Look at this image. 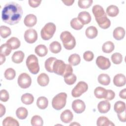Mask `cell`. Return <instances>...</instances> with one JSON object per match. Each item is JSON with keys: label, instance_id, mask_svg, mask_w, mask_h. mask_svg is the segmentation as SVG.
I'll use <instances>...</instances> for the list:
<instances>
[{"label": "cell", "instance_id": "1", "mask_svg": "<svg viewBox=\"0 0 126 126\" xmlns=\"http://www.w3.org/2000/svg\"><path fill=\"white\" fill-rule=\"evenodd\" d=\"M23 9L18 3L11 1L5 4L1 12L2 21L10 25L17 24L21 19Z\"/></svg>", "mask_w": 126, "mask_h": 126}, {"label": "cell", "instance_id": "2", "mask_svg": "<svg viewBox=\"0 0 126 126\" xmlns=\"http://www.w3.org/2000/svg\"><path fill=\"white\" fill-rule=\"evenodd\" d=\"M53 72L63 76L67 77L73 73V69L70 64H65L63 61L61 60H56L53 64Z\"/></svg>", "mask_w": 126, "mask_h": 126}, {"label": "cell", "instance_id": "3", "mask_svg": "<svg viewBox=\"0 0 126 126\" xmlns=\"http://www.w3.org/2000/svg\"><path fill=\"white\" fill-rule=\"evenodd\" d=\"M60 38L64 47L67 50L73 49L76 45L74 37L68 31H64L60 35Z\"/></svg>", "mask_w": 126, "mask_h": 126}, {"label": "cell", "instance_id": "4", "mask_svg": "<svg viewBox=\"0 0 126 126\" xmlns=\"http://www.w3.org/2000/svg\"><path fill=\"white\" fill-rule=\"evenodd\" d=\"M67 94L65 93H60L54 96L52 101L53 107L57 110H60L63 109L66 104Z\"/></svg>", "mask_w": 126, "mask_h": 126}, {"label": "cell", "instance_id": "5", "mask_svg": "<svg viewBox=\"0 0 126 126\" xmlns=\"http://www.w3.org/2000/svg\"><path fill=\"white\" fill-rule=\"evenodd\" d=\"M56 30V27L54 23L51 22L47 23L41 30V38L44 40H49L53 37Z\"/></svg>", "mask_w": 126, "mask_h": 126}, {"label": "cell", "instance_id": "6", "mask_svg": "<svg viewBox=\"0 0 126 126\" xmlns=\"http://www.w3.org/2000/svg\"><path fill=\"white\" fill-rule=\"evenodd\" d=\"M26 65L30 72L33 74H36L39 71V66L38 59L33 54L29 55L26 60Z\"/></svg>", "mask_w": 126, "mask_h": 126}, {"label": "cell", "instance_id": "7", "mask_svg": "<svg viewBox=\"0 0 126 126\" xmlns=\"http://www.w3.org/2000/svg\"><path fill=\"white\" fill-rule=\"evenodd\" d=\"M88 89V84L84 81L79 82L71 92L72 96L74 97L80 96L83 93L87 92Z\"/></svg>", "mask_w": 126, "mask_h": 126}, {"label": "cell", "instance_id": "8", "mask_svg": "<svg viewBox=\"0 0 126 126\" xmlns=\"http://www.w3.org/2000/svg\"><path fill=\"white\" fill-rule=\"evenodd\" d=\"M32 83V79L30 76L26 73H21L18 78V84L23 89L29 88Z\"/></svg>", "mask_w": 126, "mask_h": 126}, {"label": "cell", "instance_id": "9", "mask_svg": "<svg viewBox=\"0 0 126 126\" xmlns=\"http://www.w3.org/2000/svg\"><path fill=\"white\" fill-rule=\"evenodd\" d=\"M24 39L28 43H33L37 39V33L33 29H29L26 30L24 33Z\"/></svg>", "mask_w": 126, "mask_h": 126}, {"label": "cell", "instance_id": "10", "mask_svg": "<svg viewBox=\"0 0 126 126\" xmlns=\"http://www.w3.org/2000/svg\"><path fill=\"white\" fill-rule=\"evenodd\" d=\"M95 63L97 66L102 70L107 69L111 66V63L109 59L102 56L97 57Z\"/></svg>", "mask_w": 126, "mask_h": 126}, {"label": "cell", "instance_id": "11", "mask_svg": "<svg viewBox=\"0 0 126 126\" xmlns=\"http://www.w3.org/2000/svg\"><path fill=\"white\" fill-rule=\"evenodd\" d=\"M72 108L76 113L80 114L85 110L86 105L84 102L82 100L76 99L72 103Z\"/></svg>", "mask_w": 126, "mask_h": 126}, {"label": "cell", "instance_id": "12", "mask_svg": "<svg viewBox=\"0 0 126 126\" xmlns=\"http://www.w3.org/2000/svg\"><path fill=\"white\" fill-rule=\"evenodd\" d=\"M98 26L102 29H106L111 25V22L107 18L106 13L99 17L95 18Z\"/></svg>", "mask_w": 126, "mask_h": 126}, {"label": "cell", "instance_id": "13", "mask_svg": "<svg viewBox=\"0 0 126 126\" xmlns=\"http://www.w3.org/2000/svg\"><path fill=\"white\" fill-rule=\"evenodd\" d=\"M78 19L84 25L89 24L91 21V16L90 13L86 11L80 12L78 15Z\"/></svg>", "mask_w": 126, "mask_h": 126}, {"label": "cell", "instance_id": "14", "mask_svg": "<svg viewBox=\"0 0 126 126\" xmlns=\"http://www.w3.org/2000/svg\"><path fill=\"white\" fill-rule=\"evenodd\" d=\"M111 105L108 100H102L97 104V109L101 113H106L110 109Z\"/></svg>", "mask_w": 126, "mask_h": 126}, {"label": "cell", "instance_id": "15", "mask_svg": "<svg viewBox=\"0 0 126 126\" xmlns=\"http://www.w3.org/2000/svg\"><path fill=\"white\" fill-rule=\"evenodd\" d=\"M73 115L72 112L69 110L66 109L63 111L61 114L60 118L61 121L64 123H69L73 119Z\"/></svg>", "mask_w": 126, "mask_h": 126}, {"label": "cell", "instance_id": "16", "mask_svg": "<svg viewBox=\"0 0 126 126\" xmlns=\"http://www.w3.org/2000/svg\"><path fill=\"white\" fill-rule=\"evenodd\" d=\"M37 22V18L36 16L32 14L27 15L24 20V24L28 27H32L34 26Z\"/></svg>", "mask_w": 126, "mask_h": 126}, {"label": "cell", "instance_id": "17", "mask_svg": "<svg viewBox=\"0 0 126 126\" xmlns=\"http://www.w3.org/2000/svg\"><path fill=\"white\" fill-rule=\"evenodd\" d=\"M126 76L121 73L116 75L113 78V83L117 87H122L126 84Z\"/></svg>", "mask_w": 126, "mask_h": 126}, {"label": "cell", "instance_id": "18", "mask_svg": "<svg viewBox=\"0 0 126 126\" xmlns=\"http://www.w3.org/2000/svg\"><path fill=\"white\" fill-rule=\"evenodd\" d=\"M113 35L115 39L120 40L124 38L125 35V30L121 27H117L114 29L113 32Z\"/></svg>", "mask_w": 126, "mask_h": 126}, {"label": "cell", "instance_id": "19", "mask_svg": "<svg viewBox=\"0 0 126 126\" xmlns=\"http://www.w3.org/2000/svg\"><path fill=\"white\" fill-rule=\"evenodd\" d=\"M25 57L24 53L21 51H17L15 52L12 57L11 59L13 63H21Z\"/></svg>", "mask_w": 126, "mask_h": 126}, {"label": "cell", "instance_id": "20", "mask_svg": "<svg viewBox=\"0 0 126 126\" xmlns=\"http://www.w3.org/2000/svg\"><path fill=\"white\" fill-rule=\"evenodd\" d=\"M38 84L42 87L46 86L49 82V78L48 75L45 73H42L39 75L37 79Z\"/></svg>", "mask_w": 126, "mask_h": 126}, {"label": "cell", "instance_id": "21", "mask_svg": "<svg viewBox=\"0 0 126 126\" xmlns=\"http://www.w3.org/2000/svg\"><path fill=\"white\" fill-rule=\"evenodd\" d=\"M98 33L97 29L94 26H90L88 27L85 32L86 36L90 39H93L95 38Z\"/></svg>", "mask_w": 126, "mask_h": 126}, {"label": "cell", "instance_id": "22", "mask_svg": "<svg viewBox=\"0 0 126 126\" xmlns=\"http://www.w3.org/2000/svg\"><path fill=\"white\" fill-rule=\"evenodd\" d=\"M6 43H7L11 47L12 50H15L18 49L21 45V42L19 39L16 37H12L7 40Z\"/></svg>", "mask_w": 126, "mask_h": 126}, {"label": "cell", "instance_id": "23", "mask_svg": "<svg viewBox=\"0 0 126 126\" xmlns=\"http://www.w3.org/2000/svg\"><path fill=\"white\" fill-rule=\"evenodd\" d=\"M34 52L38 56L42 57L46 56L48 53V49L45 45L39 44L35 48Z\"/></svg>", "mask_w": 126, "mask_h": 126}, {"label": "cell", "instance_id": "24", "mask_svg": "<svg viewBox=\"0 0 126 126\" xmlns=\"http://www.w3.org/2000/svg\"><path fill=\"white\" fill-rule=\"evenodd\" d=\"M97 126H112L115 125L105 116L99 117L96 121Z\"/></svg>", "mask_w": 126, "mask_h": 126}, {"label": "cell", "instance_id": "25", "mask_svg": "<svg viewBox=\"0 0 126 126\" xmlns=\"http://www.w3.org/2000/svg\"><path fill=\"white\" fill-rule=\"evenodd\" d=\"M107 94V90L105 88L98 87L94 89V94L95 96L99 99L105 98Z\"/></svg>", "mask_w": 126, "mask_h": 126}, {"label": "cell", "instance_id": "26", "mask_svg": "<svg viewBox=\"0 0 126 126\" xmlns=\"http://www.w3.org/2000/svg\"><path fill=\"white\" fill-rule=\"evenodd\" d=\"M92 12L95 17V18L100 17L102 15H103L106 13L103 7L97 4L94 5L93 7Z\"/></svg>", "mask_w": 126, "mask_h": 126}, {"label": "cell", "instance_id": "27", "mask_svg": "<svg viewBox=\"0 0 126 126\" xmlns=\"http://www.w3.org/2000/svg\"><path fill=\"white\" fill-rule=\"evenodd\" d=\"M36 105L40 109H45L48 105V99L44 96H40L38 97L36 101Z\"/></svg>", "mask_w": 126, "mask_h": 126}, {"label": "cell", "instance_id": "28", "mask_svg": "<svg viewBox=\"0 0 126 126\" xmlns=\"http://www.w3.org/2000/svg\"><path fill=\"white\" fill-rule=\"evenodd\" d=\"M106 13L110 17H115L119 12L118 7L114 5H110L106 8Z\"/></svg>", "mask_w": 126, "mask_h": 126}, {"label": "cell", "instance_id": "29", "mask_svg": "<svg viewBox=\"0 0 126 126\" xmlns=\"http://www.w3.org/2000/svg\"><path fill=\"white\" fill-rule=\"evenodd\" d=\"M56 60L57 59L55 57H50L45 61L44 65L45 68L47 71L49 72H53V64Z\"/></svg>", "mask_w": 126, "mask_h": 126}, {"label": "cell", "instance_id": "30", "mask_svg": "<svg viewBox=\"0 0 126 126\" xmlns=\"http://www.w3.org/2000/svg\"><path fill=\"white\" fill-rule=\"evenodd\" d=\"M115 48L114 43L110 41L105 42L102 46V50L104 53H111Z\"/></svg>", "mask_w": 126, "mask_h": 126}, {"label": "cell", "instance_id": "31", "mask_svg": "<svg viewBox=\"0 0 126 126\" xmlns=\"http://www.w3.org/2000/svg\"><path fill=\"white\" fill-rule=\"evenodd\" d=\"M98 82L103 85H108L110 83V78L108 74L102 73L99 75L97 78Z\"/></svg>", "mask_w": 126, "mask_h": 126}, {"label": "cell", "instance_id": "32", "mask_svg": "<svg viewBox=\"0 0 126 126\" xmlns=\"http://www.w3.org/2000/svg\"><path fill=\"white\" fill-rule=\"evenodd\" d=\"M16 114L18 118L21 120H24L28 116V112L26 108L20 107L17 109Z\"/></svg>", "mask_w": 126, "mask_h": 126}, {"label": "cell", "instance_id": "33", "mask_svg": "<svg viewBox=\"0 0 126 126\" xmlns=\"http://www.w3.org/2000/svg\"><path fill=\"white\" fill-rule=\"evenodd\" d=\"M49 49L53 53L57 54L61 51L62 46L58 41H54L50 43L49 45Z\"/></svg>", "mask_w": 126, "mask_h": 126}, {"label": "cell", "instance_id": "34", "mask_svg": "<svg viewBox=\"0 0 126 126\" xmlns=\"http://www.w3.org/2000/svg\"><path fill=\"white\" fill-rule=\"evenodd\" d=\"M68 63L70 65L76 66L79 64L81 61L80 56L77 54H73L68 58Z\"/></svg>", "mask_w": 126, "mask_h": 126}, {"label": "cell", "instance_id": "35", "mask_svg": "<svg viewBox=\"0 0 126 126\" xmlns=\"http://www.w3.org/2000/svg\"><path fill=\"white\" fill-rule=\"evenodd\" d=\"M2 125L3 126H19V124L18 121L14 119L13 118L11 117H7L3 120Z\"/></svg>", "mask_w": 126, "mask_h": 126}, {"label": "cell", "instance_id": "36", "mask_svg": "<svg viewBox=\"0 0 126 126\" xmlns=\"http://www.w3.org/2000/svg\"><path fill=\"white\" fill-rule=\"evenodd\" d=\"M21 101L25 104L29 105L33 103L34 101V97L30 93H26L22 95Z\"/></svg>", "mask_w": 126, "mask_h": 126}, {"label": "cell", "instance_id": "37", "mask_svg": "<svg viewBox=\"0 0 126 126\" xmlns=\"http://www.w3.org/2000/svg\"><path fill=\"white\" fill-rule=\"evenodd\" d=\"M114 109L117 114L121 113L126 110V104L122 101H118L115 103Z\"/></svg>", "mask_w": 126, "mask_h": 126}, {"label": "cell", "instance_id": "38", "mask_svg": "<svg viewBox=\"0 0 126 126\" xmlns=\"http://www.w3.org/2000/svg\"><path fill=\"white\" fill-rule=\"evenodd\" d=\"M70 26L72 28L75 30H80L84 26L78 18H74L70 21Z\"/></svg>", "mask_w": 126, "mask_h": 126}, {"label": "cell", "instance_id": "39", "mask_svg": "<svg viewBox=\"0 0 126 126\" xmlns=\"http://www.w3.org/2000/svg\"><path fill=\"white\" fill-rule=\"evenodd\" d=\"M31 123L32 126H42L43 124V121L40 116L34 115L31 119Z\"/></svg>", "mask_w": 126, "mask_h": 126}, {"label": "cell", "instance_id": "40", "mask_svg": "<svg viewBox=\"0 0 126 126\" xmlns=\"http://www.w3.org/2000/svg\"><path fill=\"white\" fill-rule=\"evenodd\" d=\"M11 33V31L9 27L5 26H1L0 27V36L3 38H5L9 36Z\"/></svg>", "mask_w": 126, "mask_h": 126}, {"label": "cell", "instance_id": "41", "mask_svg": "<svg viewBox=\"0 0 126 126\" xmlns=\"http://www.w3.org/2000/svg\"><path fill=\"white\" fill-rule=\"evenodd\" d=\"M11 50L10 46L7 43L3 44L0 46V54L7 56L10 54Z\"/></svg>", "mask_w": 126, "mask_h": 126}, {"label": "cell", "instance_id": "42", "mask_svg": "<svg viewBox=\"0 0 126 126\" xmlns=\"http://www.w3.org/2000/svg\"><path fill=\"white\" fill-rule=\"evenodd\" d=\"M4 77L7 80H13L16 76L15 70L12 68H9L6 69L4 72Z\"/></svg>", "mask_w": 126, "mask_h": 126}, {"label": "cell", "instance_id": "43", "mask_svg": "<svg viewBox=\"0 0 126 126\" xmlns=\"http://www.w3.org/2000/svg\"><path fill=\"white\" fill-rule=\"evenodd\" d=\"M111 60L116 64H120L123 61L122 55L119 53H115L111 56Z\"/></svg>", "mask_w": 126, "mask_h": 126}, {"label": "cell", "instance_id": "44", "mask_svg": "<svg viewBox=\"0 0 126 126\" xmlns=\"http://www.w3.org/2000/svg\"><path fill=\"white\" fill-rule=\"evenodd\" d=\"M92 0H80L78 1V5L81 8H88L93 3Z\"/></svg>", "mask_w": 126, "mask_h": 126}, {"label": "cell", "instance_id": "45", "mask_svg": "<svg viewBox=\"0 0 126 126\" xmlns=\"http://www.w3.org/2000/svg\"><path fill=\"white\" fill-rule=\"evenodd\" d=\"M76 79L77 77L76 75L73 73L67 77H64V82H65L66 84L69 85H73L76 82Z\"/></svg>", "mask_w": 126, "mask_h": 126}, {"label": "cell", "instance_id": "46", "mask_svg": "<svg viewBox=\"0 0 126 126\" xmlns=\"http://www.w3.org/2000/svg\"><path fill=\"white\" fill-rule=\"evenodd\" d=\"M0 99L1 101L6 102L9 97V94L6 90H1L0 93Z\"/></svg>", "mask_w": 126, "mask_h": 126}, {"label": "cell", "instance_id": "47", "mask_svg": "<svg viewBox=\"0 0 126 126\" xmlns=\"http://www.w3.org/2000/svg\"><path fill=\"white\" fill-rule=\"evenodd\" d=\"M94 57V53L90 51H86L83 54V58L86 61H87V62L92 61L93 60Z\"/></svg>", "mask_w": 126, "mask_h": 126}, {"label": "cell", "instance_id": "48", "mask_svg": "<svg viewBox=\"0 0 126 126\" xmlns=\"http://www.w3.org/2000/svg\"><path fill=\"white\" fill-rule=\"evenodd\" d=\"M115 96V94L112 90H107L106 96L104 99H105L106 100H111L114 98Z\"/></svg>", "mask_w": 126, "mask_h": 126}, {"label": "cell", "instance_id": "49", "mask_svg": "<svg viewBox=\"0 0 126 126\" xmlns=\"http://www.w3.org/2000/svg\"><path fill=\"white\" fill-rule=\"evenodd\" d=\"M29 5L33 8L36 7L38 6L40 3L41 2V0H29L28 1Z\"/></svg>", "mask_w": 126, "mask_h": 126}, {"label": "cell", "instance_id": "50", "mask_svg": "<svg viewBox=\"0 0 126 126\" xmlns=\"http://www.w3.org/2000/svg\"><path fill=\"white\" fill-rule=\"evenodd\" d=\"M119 120L122 122H125L126 121V110L123 111V112L117 114Z\"/></svg>", "mask_w": 126, "mask_h": 126}, {"label": "cell", "instance_id": "51", "mask_svg": "<svg viewBox=\"0 0 126 126\" xmlns=\"http://www.w3.org/2000/svg\"><path fill=\"white\" fill-rule=\"evenodd\" d=\"M119 96L121 98L125 99L126 98V89H124L121 90L119 93Z\"/></svg>", "mask_w": 126, "mask_h": 126}, {"label": "cell", "instance_id": "52", "mask_svg": "<svg viewBox=\"0 0 126 126\" xmlns=\"http://www.w3.org/2000/svg\"><path fill=\"white\" fill-rule=\"evenodd\" d=\"M0 117H1L3 115H4L5 113V107L2 104H0Z\"/></svg>", "mask_w": 126, "mask_h": 126}, {"label": "cell", "instance_id": "53", "mask_svg": "<svg viewBox=\"0 0 126 126\" xmlns=\"http://www.w3.org/2000/svg\"><path fill=\"white\" fill-rule=\"evenodd\" d=\"M62 2L63 3H64L65 5H67V6H69V5H71L73 4V3L74 2V0H62Z\"/></svg>", "mask_w": 126, "mask_h": 126}, {"label": "cell", "instance_id": "54", "mask_svg": "<svg viewBox=\"0 0 126 126\" xmlns=\"http://www.w3.org/2000/svg\"><path fill=\"white\" fill-rule=\"evenodd\" d=\"M5 61V57L4 55L0 54V64H2Z\"/></svg>", "mask_w": 126, "mask_h": 126}, {"label": "cell", "instance_id": "55", "mask_svg": "<svg viewBox=\"0 0 126 126\" xmlns=\"http://www.w3.org/2000/svg\"><path fill=\"white\" fill-rule=\"evenodd\" d=\"M79 125V126H80V124H78V123H72V124H70V126H72V125Z\"/></svg>", "mask_w": 126, "mask_h": 126}]
</instances>
